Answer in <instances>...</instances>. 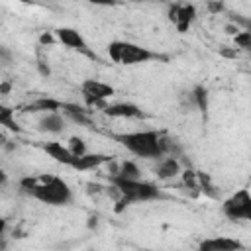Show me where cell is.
<instances>
[{
  "label": "cell",
  "mask_w": 251,
  "mask_h": 251,
  "mask_svg": "<svg viewBox=\"0 0 251 251\" xmlns=\"http://www.w3.org/2000/svg\"><path fill=\"white\" fill-rule=\"evenodd\" d=\"M65 127V118L59 112H43V116L37 120V129L43 133H61Z\"/></svg>",
  "instance_id": "10"
},
{
  "label": "cell",
  "mask_w": 251,
  "mask_h": 251,
  "mask_svg": "<svg viewBox=\"0 0 251 251\" xmlns=\"http://www.w3.org/2000/svg\"><path fill=\"white\" fill-rule=\"evenodd\" d=\"M41 149H43L53 161H57V163H61V165H65V167H71V163H73V159H75V155H73L67 147H63L59 141H47V143L41 145Z\"/></svg>",
  "instance_id": "13"
},
{
  "label": "cell",
  "mask_w": 251,
  "mask_h": 251,
  "mask_svg": "<svg viewBox=\"0 0 251 251\" xmlns=\"http://www.w3.org/2000/svg\"><path fill=\"white\" fill-rule=\"evenodd\" d=\"M80 92H82V98H84V102H86L88 108H92V106L104 108L106 106V100L114 96V88L110 84L100 82V80H94V78H86L80 84Z\"/></svg>",
  "instance_id": "6"
},
{
  "label": "cell",
  "mask_w": 251,
  "mask_h": 251,
  "mask_svg": "<svg viewBox=\"0 0 251 251\" xmlns=\"http://www.w3.org/2000/svg\"><path fill=\"white\" fill-rule=\"evenodd\" d=\"M61 110H63V114H65L69 120H73V122H76V124H80V126H92L90 110H88V108L78 106V104L61 102Z\"/></svg>",
  "instance_id": "15"
},
{
  "label": "cell",
  "mask_w": 251,
  "mask_h": 251,
  "mask_svg": "<svg viewBox=\"0 0 251 251\" xmlns=\"http://www.w3.org/2000/svg\"><path fill=\"white\" fill-rule=\"evenodd\" d=\"M6 180H8V176H6V173H4V169L0 167V186H2V184H6Z\"/></svg>",
  "instance_id": "29"
},
{
  "label": "cell",
  "mask_w": 251,
  "mask_h": 251,
  "mask_svg": "<svg viewBox=\"0 0 251 251\" xmlns=\"http://www.w3.org/2000/svg\"><path fill=\"white\" fill-rule=\"evenodd\" d=\"M59 110H61V102L59 100L43 96V98H37V100L29 102L24 112H59Z\"/></svg>",
  "instance_id": "16"
},
{
  "label": "cell",
  "mask_w": 251,
  "mask_h": 251,
  "mask_svg": "<svg viewBox=\"0 0 251 251\" xmlns=\"http://www.w3.org/2000/svg\"><path fill=\"white\" fill-rule=\"evenodd\" d=\"M10 90V82H4V84H0V94H6Z\"/></svg>",
  "instance_id": "30"
},
{
  "label": "cell",
  "mask_w": 251,
  "mask_h": 251,
  "mask_svg": "<svg viewBox=\"0 0 251 251\" xmlns=\"http://www.w3.org/2000/svg\"><path fill=\"white\" fill-rule=\"evenodd\" d=\"M220 55H222V57H226V59H235V57H237V51H235V49L222 47V49H220Z\"/></svg>",
  "instance_id": "24"
},
{
  "label": "cell",
  "mask_w": 251,
  "mask_h": 251,
  "mask_svg": "<svg viewBox=\"0 0 251 251\" xmlns=\"http://www.w3.org/2000/svg\"><path fill=\"white\" fill-rule=\"evenodd\" d=\"M208 10L214 12V14H220V12H224V2H220V0H210V2H208Z\"/></svg>",
  "instance_id": "22"
},
{
  "label": "cell",
  "mask_w": 251,
  "mask_h": 251,
  "mask_svg": "<svg viewBox=\"0 0 251 251\" xmlns=\"http://www.w3.org/2000/svg\"><path fill=\"white\" fill-rule=\"evenodd\" d=\"M131 2H165V0H131Z\"/></svg>",
  "instance_id": "31"
},
{
  "label": "cell",
  "mask_w": 251,
  "mask_h": 251,
  "mask_svg": "<svg viewBox=\"0 0 251 251\" xmlns=\"http://www.w3.org/2000/svg\"><path fill=\"white\" fill-rule=\"evenodd\" d=\"M233 39H235V45L239 47V49H243V51H249L251 49V31L249 29H239L235 35H233Z\"/></svg>",
  "instance_id": "20"
},
{
  "label": "cell",
  "mask_w": 251,
  "mask_h": 251,
  "mask_svg": "<svg viewBox=\"0 0 251 251\" xmlns=\"http://www.w3.org/2000/svg\"><path fill=\"white\" fill-rule=\"evenodd\" d=\"M198 249L200 251H235V249H243V243L229 237H214V239H204L198 245Z\"/></svg>",
  "instance_id": "12"
},
{
  "label": "cell",
  "mask_w": 251,
  "mask_h": 251,
  "mask_svg": "<svg viewBox=\"0 0 251 251\" xmlns=\"http://www.w3.org/2000/svg\"><path fill=\"white\" fill-rule=\"evenodd\" d=\"M222 212L227 220L237 222V220H251V194L247 188H239L235 194L224 200Z\"/></svg>",
  "instance_id": "5"
},
{
  "label": "cell",
  "mask_w": 251,
  "mask_h": 251,
  "mask_svg": "<svg viewBox=\"0 0 251 251\" xmlns=\"http://www.w3.org/2000/svg\"><path fill=\"white\" fill-rule=\"evenodd\" d=\"M110 161H112V157L104 155V153H82V155H75L71 169L82 173V171H90V169H96L100 165H106Z\"/></svg>",
  "instance_id": "9"
},
{
  "label": "cell",
  "mask_w": 251,
  "mask_h": 251,
  "mask_svg": "<svg viewBox=\"0 0 251 251\" xmlns=\"http://www.w3.org/2000/svg\"><path fill=\"white\" fill-rule=\"evenodd\" d=\"M22 2H27V4H29V2H33V0H22Z\"/></svg>",
  "instance_id": "32"
},
{
  "label": "cell",
  "mask_w": 251,
  "mask_h": 251,
  "mask_svg": "<svg viewBox=\"0 0 251 251\" xmlns=\"http://www.w3.org/2000/svg\"><path fill=\"white\" fill-rule=\"evenodd\" d=\"M110 182L118 188L120 192V200H118V206H116V212H122L124 206H129V204H135V202H149V200H159V198H165L163 190L157 188L155 184L151 182H145V180H129V178H120V176H110Z\"/></svg>",
  "instance_id": "3"
},
{
  "label": "cell",
  "mask_w": 251,
  "mask_h": 251,
  "mask_svg": "<svg viewBox=\"0 0 251 251\" xmlns=\"http://www.w3.org/2000/svg\"><path fill=\"white\" fill-rule=\"evenodd\" d=\"M0 126L6 127V129H10V131H14V133H20L22 131V127L18 126V122L14 118V110L10 106L2 104V102H0Z\"/></svg>",
  "instance_id": "17"
},
{
  "label": "cell",
  "mask_w": 251,
  "mask_h": 251,
  "mask_svg": "<svg viewBox=\"0 0 251 251\" xmlns=\"http://www.w3.org/2000/svg\"><path fill=\"white\" fill-rule=\"evenodd\" d=\"M4 233H6V218L0 216V239L4 237Z\"/></svg>",
  "instance_id": "28"
},
{
  "label": "cell",
  "mask_w": 251,
  "mask_h": 251,
  "mask_svg": "<svg viewBox=\"0 0 251 251\" xmlns=\"http://www.w3.org/2000/svg\"><path fill=\"white\" fill-rule=\"evenodd\" d=\"M114 139L120 141L129 153H133L141 159H161L163 155H167V139L169 137L155 129L118 133V135H114Z\"/></svg>",
  "instance_id": "2"
},
{
  "label": "cell",
  "mask_w": 251,
  "mask_h": 251,
  "mask_svg": "<svg viewBox=\"0 0 251 251\" xmlns=\"http://www.w3.org/2000/svg\"><path fill=\"white\" fill-rule=\"evenodd\" d=\"M39 41H41V45H47V43H53L55 39H53V35H51V33H41Z\"/></svg>",
  "instance_id": "26"
},
{
  "label": "cell",
  "mask_w": 251,
  "mask_h": 251,
  "mask_svg": "<svg viewBox=\"0 0 251 251\" xmlns=\"http://www.w3.org/2000/svg\"><path fill=\"white\" fill-rule=\"evenodd\" d=\"M169 20L176 25L178 31H186L190 24L196 20V8L192 4H171L169 6Z\"/></svg>",
  "instance_id": "8"
},
{
  "label": "cell",
  "mask_w": 251,
  "mask_h": 251,
  "mask_svg": "<svg viewBox=\"0 0 251 251\" xmlns=\"http://www.w3.org/2000/svg\"><path fill=\"white\" fill-rule=\"evenodd\" d=\"M20 186L25 194L49 206H67L73 202L71 186L59 176H25L20 180Z\"/></svg>",
  "instance_id": "1"
},
{
  "label": "cell",
  "mask_w": 251,
  "mask_h": 251,
  "mask_svg": "<svg viewBox=\"0 0 251 251\" xmlns=\"http://www.w3.org/2000/svg\"><path fill=\"white\" fill-rule=\"evenodd\" d=\"M67 149H69L73 155H82V153H86V143H84V139H82V137L73 135V137L69 139Z\"/></svg>",
  "instance_id": "21"
},
{
  "label": "cell",
  "mask_w": 251,
  "mask_h": 251,
  "mask_svg": "<svg viewBox=\"0 0 251 251\" xmlns=\"http://www.w3.org/2000/svg\"><path fill=\"white\" fill-rule=\"evenodd\" d=\"M110 59L120 65H139V63H149V61H167V55L149 51L147 47L129 43V41H112L108 45Z\"/></svg>",
  "instance_id": "4"
},
{
  "label": "cell",
  "mask_w": 251,
  "mask_h": 251,
  "mask_svg": "<svg viewBox=\"0 0 251 251\" xmlns=\"http://www.w3.org/2000/svg\"><path fill=\"white\" fill-rule=\"evenodd\" d=\"M104 114L110 116V118H139L143 116L141 110L131 104V102H116V104H106L104 108Z\"/></svg>",
  "instance_id": "11"
},
{
  "label": "cell",
  "mask_w": 251,
  "mask_h": 251,
  "mask_svg": "<svg viewBox=\"0 0 251 251\" xmlns=\"http://www.w3.org/2000/svg\"><path fill=\"white\" fill-rule=\"evenodd\" d=\"M237 31H239V27H237L235 24H227V25H226V33H229V35H235Z\"/></svg>",
  "instance_id": "27"
},
{
  "label": "cell",
  "mask_w": 251,
  "mask_h": 251,
  "mask_svg": "<svg viewBox=\"0 0 251 251\" xmlns=\"http://www.w3.org/2000/svg\"><path fill=\"white\" fill-rule=\"evenodd\" d=\"M192 96H194V104H196V108L200 110V112H206V108H208V90L204 88V86H194V90H192Z\"/></svg>",
  "instance_id": "19"
},
{
  "label": "cell",
  "mask_w": 251,
  "mask_h": 251,
  "mask_svg": "<svg viewBox=\"0 0 251 251\" xmlns=\"http://www.w3.org/2000/svg\"><path fill=\"white\" fill-rule=\"evenodd\" d=\"M112 176H120V178L135 180V178H139V169H137V165H135L133 161H124V163L118 167L116 175H112Z\"/></svg>",
  "instance_id": "18"
},
{
  "label": "cell",
  "mask_w": 251,
  "mask_h": 251,
  "mask_svg": "<svg viewBox=\"0 0 251 251\" xmlns=\"http://www.w3.org/2000/svg\"><path fill=\"white\" fill-rule=\"evenodd\" d=\"M55 33H57V39L65 47H71V49H75V51H78V53H82V55H86L90 59H96V55L88 49V43L84 41V37L76 29H73V27H59Z\"/></svg>",
  "instance_id": "7"
},
{
  "label": "cell",
  "mask_w": 251,
  "mask_h": 251,
  "mask_svg": "<svg viewBox=\"0 0 251 251\" xmlns=\"http://www.w3.org/2000/svg\"><path fill=\"white\" fill-rule=\"evenodd\" d=\"M159 163H157V167H155V175L159 176V178H163V180H171V178H175L178 173H180V163H178V159L176 157H173V155H169V157H161V159H157Z\"/></svg>",
  "instance_id": "14"
},
{
  "label": "cell",
  "mask_w": 251,
  "mask_h": 251,
  "mask_svg": "<svg viewBox=\"0 0 251 251\" xmlns=\"http://www.w3.org/2000/svg\"><path fill=\"white\" fill-rule=\"evenodd\" d=\"M86 2H90L94 6H116L118 4V0H86Z\"/></svg>",
  "instance_id": "25"
},
{
  "label": "cell",
  "mask_w": 251,
  "mask_h": 251,
  "mask_svg": "<svg viewBox=\"0 0 251 251\" xmlns=\"http://www.w3.org/2000/svg\"><path fill=\"white\" fill-rule=\"evenodd\" d=\"M12 61V51L4 45H0V63H10Z\"/></svg>",
  "instance_id": "23"
}]
</instances>
